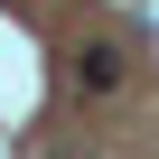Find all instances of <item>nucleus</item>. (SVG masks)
I'll return each mask as SVG.
<instances>
[{"label":"nucleus","mask_w":159,"mask_h":159,"mask_svg":"<svg viewBox=\"0 0 159 159\" xmlns=\"http://www.w3.org/2000/svg\"><path fill=\"white\" fill-rule=\"evenodd\" d=\"M47 159H94V150H47Z\"/></svg>","instance_id":"obj_2"},{"label":"nucleus","mask_w":159,"mask_h":159,"mask_svg":"<svg viewBox=\"0 0 159 159\" xmlns=\"http://www.w3.org/2000/svg\"><path fill=\"white\" fill-rule=\"evenodd\" d=\"M75 84H94V94L122 84V47H103V38H94V47H75Z\"/></svg>","instance_id":"obj_1"}]
</instances>
